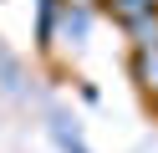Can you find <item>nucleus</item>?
<instances>
[{
	"label": "nucleus",
	"instance_id": "1",
	"mask_svg": "<svg viewBox=\"0 0 158 153\" xmlns=\"http://www.w3.org/2000/svg\"><path fill=\"white\" fill-rule=\"evenodd\" d=\"M51 138H56V148H61V153H92V148H87V138H82V133H77L66 117H61V112L51 117Z\"/></svg>",
	"mask_w": 158,
	"mask_h": 153
},
{
	"label": "nucleus",
	"instance_id": "2",
	"mask_svg": "<svg viewBox=\"0 0 158 153\" xmlns=\"http://www.w3.org/2000/svg\"><path fill=\"white\" fill-rule=\"evenodd\" d=\"M56 15H61V26H66V36H72V41L87 36V10H82V5H61Z\"/></svg>",
	"mask_w": 158,
	"mask_h": 153
},
{
	"label": "nucleus",
	"instance_id": "3",
	"mask_svg": "<svg viewBox=\"0 0 158 153\" xmlns=\"http://www.w3.org/2000/svg\"><path fill=\"white\" fill-rule=\"evenodd\" d=\"M138 77L148 82V92H158V51H138Z\"/></svg>",
	"mask_w": 158,
	"mask_h": 153
}]
</instances>
